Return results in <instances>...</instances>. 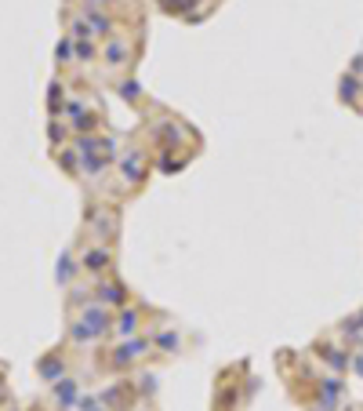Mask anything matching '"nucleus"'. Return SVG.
I'll use <instances>...</instances> for the list:
<instances>
[{
	"label": "nucleus",
	"instance_id": "1",
	"mask_svg": "<svg viewBox=\"0 0 363 411\" xmlns=\"http://www.w3.org/2000/svg\"><path fill=\"white\" fill-rule=\"evenodd\" d=\"M116 171H120V178L131 182V189H138L142 182H146V149L124 146L120 153H116Z\"/></svg>",
	"mask_w": 363,
	"mask_h": 411
},
{
	"label": "nucleus",
	"instance_id": "3",
	"mask_svg": "<svg viewBox=\"0 0 363 411\" xmlns=\"http://www.w3.org/2000/svg\"><path fill=\"white\" fill-rule=\"evenodd\" d=\"M109 269H113V251L91 240V244H87V251L80 255V273H95V277H106Z\"/></svg>",
	"mask_w": 363,
	"mask_h": 411
},
{
	"label": "nucleus",
	"instance_id": "2",
	"mask_svg": "<svg viewBox=\"0 0 363 411\" xmlns=\"http://www.w3.org/2000/svg\"><path fill=\"white\" fill-rule=\"evenodd\" d=\"M135 51H138V41H124L120 33H113L106 44H102V62H106L109 70L116 66H131L127 59H135Z\"/></svg>",
	"mask_w": 363,
	"mask_h": 411
}]
</instances>
